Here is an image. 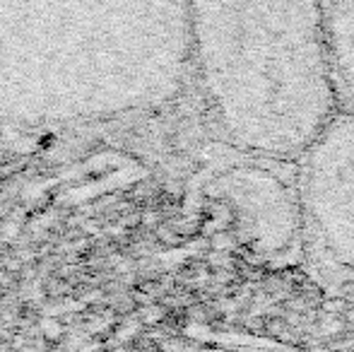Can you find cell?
<instances>
[{"label": "cell", "instance_id": "3957f363", "mask_svg": "<svg viewBox=\"0 0 354 352\" xmlns=\"http://www.w3.org/2000/svg\"><path fill=\"white\" fill-rule=\"evenodd\" d=\"M328 53L340 111H354V0H323Z\"/></svg>", "mask_w": 354, "mask_h": 352}, {"label": "cell", "instance_id": "7a4b0ae2", "mask_svg": "<svg viewBox=\"0 0 354 352\" xmlns=\"http://www.w3.org/2000/svg\"><path fill=\"white\" fill-rule=\"evenodd\" d=\"M294 165L306 246L354 275V111H337Z\"/></svg>", "mask_w": 354, "mask_h": 352}, {"label": "cell", "instance_id": "6da1fadb", "mask_svg": "<svg viewBox=\"0 0 354 352\" xmlns=\"http://www.w3.org/2000/svg\"><path fill=\"white\" fill-rule=\"evenodd\" d=\"M214 131L253 160L297 162L340 111L323 0H188Z\"/></svg>", "mask_w": 354, "mask_h": 352}]
</instances>
